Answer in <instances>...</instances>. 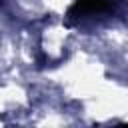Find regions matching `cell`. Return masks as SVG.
Masks as SVG:
<instances>
[{
    "label": "cell",
    "mask_w": 128,
    "mask_h": 128,
    "mask_svg": "<svg viewBox=\"0 0 128 128\" xmlns=\"http://www.w3.org/2000/svg\"><path fill=\"white\" fill-rule=\"evenodd\" d=\"M118 0H76L68 12H66V22L74 24L76 20H80L82 16H90V14H106L114 10V4Z\"/></svg>",
    "instance_id": "1"
},
{
    "label": "cell",
    "mask_w": 128,
    "mask_h": 128,
    "mask_svg": "<svg viewBox=\"0 0 128 128\" xmlns=\"http://www.w3.org/2000/svg\"><path fill=\"white\" fill-rule=\"evenodd\" d=\"M2 2H4V0H0V4H2Z\"/></svg>",
    "instance_id": "2"
}]
</instances>
